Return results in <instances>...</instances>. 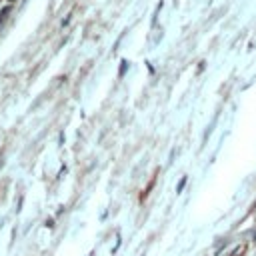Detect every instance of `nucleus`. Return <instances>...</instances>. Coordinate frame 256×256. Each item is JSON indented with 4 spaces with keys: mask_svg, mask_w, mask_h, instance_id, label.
<instances>
[{
    "mask_svg": "<svg viewBox=\"0 0 256 256\" xmlns=\"http://www.w3.org/2000/svg\"><path fill=\"white\" fill-rule=\"evenodd\" d=\"M244 252H246V244H240V246H236V248H234V250L228 254V256H242Z\"/></svg>",
    "mask_w": 256,
    "mask_h": 256,
    "instance_id": "1",
    "label": "nucleus"
}]
</instances>
